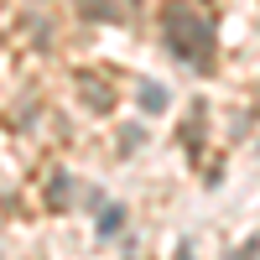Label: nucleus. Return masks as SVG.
<instances>
[{
	"mask_svg": "<svg viewBox=\"0 0 260 260\" xmlns=\"http://www.w3.org/2000/svg\"><path fill=\"white\" fill-rule=\"evenodd\" d=\"M203 120H208V104L198 99V104H192V115L182 120V146H187V156H198V146H203Z\"/></svg>",
	"mask_w": 260,
	"mask_h": 260,
	"instance_id": "3",
	"label": "nucleus"
},
{
	"mask_svg": "<svg viewBox=\"0 0 260 260\" xmlns=\"http://www.w3.org/2000/svg\"><path fill=\"white\" fill-rule=\"evenodd\" d=\"M68 182H73L68 172H57V177L47 182V203H52V208H68Z\"/></svg>",
	"mask_w": 260,
	"mask_h": 260,
	"instance_id": "7",
	"label": "nucleus"
},
{
	"mask_svg": "<svg viewBox=\"0 0 260 260\" xmlns=\"http://www.w3.org/2000/svg\"><path fill=\"white\" fill-rule=\"evenodd\" d=\"M120 229H125V208L120 203H104V213H99V240H115Z\"/></svg>",
	"mask_w": 260,
	"mask_h": 260,
	"instance_id": "6",
	"label": "nucleus"
},
{
	"mask_svg": "<svg viewBox=\"0 0 260 260\" xmlns=\"http://www.w3.org/2000/svg\"><path fill=\"white\" fill-rule=\"evenodd\" d=\"M161 31H167V47L177 52L192 73L213 68V57H219V26H213L203 11H192L187 0H167L161 6Z\"/></svg>",
	"mask_w": 260,
	"mask_h": 260,
	"instance_id": "1",
	"label": "nucleus"
},
{
	"mask_svg": "<svg viewBox=\"0 0 260 260\" xmlns=\"http://www.w3.org/2000/svg\"><path fill=\"white\" fill-rule=\"evenodd\" d=\"M78 94H83V110H94V115H110V110H115V94H110V83H104V78L78 73Z\"/></svg>",
	"mask_w": 260,
	"mask_h": 260,
	"instance_id": "2",
	"label": "nucleus"
},
{
	"mask_svg": "<svg viewBox=\"0 0 260 260\" xmlns=\"http://www.w3.org/2000/svg\"><path fill=\"white\" fill-rule=\"evenodd\" d=\"M141 141H146V130H141V125H130V130H125V136H120V151H136Z\"/></svg>",
	"mask_w": 260,
	"mask_h": 260,
	"instance_id": "8",
	"label": "nucleus"
},
{
	"mask_svg": "<svg viewBox=\"0 0 260 260\" xmlns=\"http://www.w3.org/2000/svg\"><path fill=\"white\" fill-rule=\"evenodd\" d=\"M73 6H78V16H83V21H120L115 0H73Z\"/></svg>",
	"mask_w": 260,
	"mask_h": 260,
	"instance_id": "5",
	"label": "nucleus"
},
{
	"mask_svg": "<svg viewBox=\"0 0 260 260\" xmlns=\"http://www.w3.org/2000/svg\"><path fill=\"white\" fill-rule=\"evenodd\" d=\"M167 104H172V99H167L161 83H156V78H141V110H146V115H161Z\"/></svg>",
	"mask_w": 260,
	"mask_h": 260,
	"instance_id": "4",
	"label": "nucleus"
}]
</instances>
